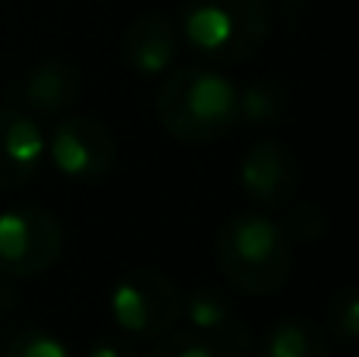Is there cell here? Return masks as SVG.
<instances>
[{"mask_svg":"<svg viewBox=\"0 0 359 357\" xmlns=\"http://www.w3.org/2000/svg\"><path fill=\"white\" fill-rule=\"evenodd\" d=\"M280 114V95L278 89L265 86H249V89H236V120H246V124H268Z\"/></svg>","mask_w":359,"mask_h":357,"instance_id":"15","label":"cell"},{"mask_svg":"<svg viewBox=\"0 0 359 357\" xmlns=\"http://www.w3.org/2000/svg\"><path fill=\"white\" fill-rule=\"evenodd\" d=\"M86 357H133V351L120 339H98L88 345Z\"/></svg>","mask_w":359,"mask_h":357,"instance_id":"19","label":"cell"},{"mask_svg":"<svg viewBox=\"0 0 359 357\" xmlns=\"http://www.w3.org/2000/svg\"><path fill=\"white\" fill-rule=\"evenodd\" d=\"M16 304H19V291L13 285V278L0 275V313H10Z\"/></svg>","mask_w":359,"mask_h":357,"instance_id":"20","label":"cell"},{"mask_svg":"<svg viewBox=\"0 0 359 357\" xmlns=\"http://www.w3.org/2000/svg\"><path fill=\"white\" fill-rule=\"evenodd\" d=\"M158 120L180 143H215L236 124V86L208 67H180L158 89Z\"/></svg>","mask_w":359,"mask_h":357,"instance_id":"1","label":"cell"},{"mask_svg":"<svg viewBox=\"0 0 359 357\" xmlns=\"http://www.w3.org/2000/svg\"><path fill=\"white\" fill-rule=\"evenodd\" d=\"M44 155L67 181L92 183L114 168L117 143L95 117H63L44 139Z\"/></svg>","mask_w":359,"mask_h":357,"instance_id":"6","label":"cell"},{"mask_svg":"<svg viewBox=\"0 0 359 357\" xmlns=\"http://www.w3.org/2000/svg\"><path fill=\"white\" fill-rule=\"evenodd\" d=\"M328 329L337 342L344 345H353L359 339V294L356 288L344 285L331 294L328 301Z\"/></svg>","mask_w":359,"mask_h":357,"instance_id":"14","label":"cell"},{"mask_svg":"<svg viewBox=\"0 0 359 357\" xmlns=\"http://www.w3.org/2000/svg\"><path fill=\"white\" fill-rule=\"evenodd\" d=\"M145 357H215V351L208 348V342L202 335L189 332H170L158 342Z\"/></svg>","mask_w":359,"mask_h":357,"instance_id":"18","label":"cell"},{"mask_svg":"<svg viewBox=\"0 0 359 357\" xmlns=\"http://www.w3.org/2000/svg\"><path fill=\"white\" fill-rule=\"evenodd\" d=\"M180 54V29L164 13H145L126 29L123 35V60L136 73L161 76L174 67Z\"/></svg>","mask_w":359,"mask_h":357,"instance_id":"9","label":"cell"},{"mask_svg":"<svg viewBox=\"0 0 359 357\" xmlns=\"http://www.w3.org/2000/svg\"><path fill=\"white\" fill-rule=\"evenodd\" d=\"M183 313H186V320H189L192 332L208 339V335H215L217 329H224L230 320H233L236 310L224 291L202 285V288H196L189 297H186Z\"/></svg>","mask_w":359,"mask_h":357,"instance_id":"12","label":"cell"},{"mask_svg":"<svg viewBox=\"0 0 359 357\" xmlns=\"http://www.w3.org/2000/svg\"><path fill=\"white\" fill-rule=\"evenodd\" d=\"M44 162V133L29 114L0 108V190L29 183Z\"/></svg>","mask_w":359,"mask_h":357,"instance_id":"8","label":"cell"},{"mask_svg":"<svg viewBox=\"0 0 359 357\" xmlns=\"http://www.w3.org/2000/svg\"><path fill=\"white\" fill-rule=\"evenodd\" d=\"M79 98V73L63 60H44L32 67L25 76V105L38 114H57L69 111Z\"/></svg>","mask_w":359,"mask_h":357,"instance_id":"10","label":"cell"},{"mask_svg":"<svg viewBox=\"0 0 359 357\" xmlns=\"http://www.w3.org/2000/svg\"><path fill=\"white\" fill-rule=\"evenodd\" d=\"M63 228L41 206H16L0 212V275L32 278L60 259Z\"/></svg>","mask_w":359,"mask_h":357,"instance_id":"5","label":"cell"},{"mask_svg":"<svg viewBox=\"0 0 359 357\" xmlns=\"http://www.w3.org/2000/svg\"><path fill=\"white\" fill-rule=\"evenodd\" d=\"M208 348L215 351V357H246L252 351V329L246 326V323L240 320V316H233V320L227 323L224 329H217L215 335H208Z\"/></svg>","mask_w":359,"mask_h":357,"instance_id":"17","label":"cell"},{"mask_svg":"<svg viewBox=\"0 0 359 357\" xmlns=\"http://www.w3.org/2000/svg\"><path fill=\"white\" fill-rule=\"evenodd\" d=\"M278 228L284 231L287 240H303V244H309V240L325 238L328 219H325V212L316 202H293V206L284 209Z\"/></svg>","mask_w":359,"mask_h":357,"instance_id":"13","label":"cell"},{"mask_svg":"<svg viewBox=\"0 0 359 357\" xmlns=\"http://www.w3.org/2000/svg\"><path fill=\"white\" fill-rule=\"evenodd\" d=\"M215 259L236 291L265 297L274 294L290 275V240L278 221L259 212H243L217 231Z\"/></svg>","mask_w":359,"mask_h":357,"instance_id":"2","label":"cell"},{"mask_svg":"<svg viewBox=\"0 0 359 357\" xmlns=\"http://www.w3.org/2000/svg\"><path fill=\"white\" fill-rule=\"evenodd\" d=\"M4 357H69V351L60 339H54L44 329H25V332L13 335Z\"/></svg>","mask_w":359,"mask_h":357,"instance_id":"16","label":"cell"},{"mask_svg":"<svg viewBox=\"0 0 359 357\" xmlns=\"http://www.w3.org/2000/svg\"><path fill=\"white\" fill-rule=\"evenodd\" d=\"M111 316L123 332L136 339L168 335L183 316V297L168 275L155 269H133L111 288Z\"/></svg>","mask_w":359,"mask_h":357,"instance_id":"4","label":"cell"},{"mask_svg":"<svg viewBox=\"0 0 359 357\" xmlns=\"http://www.w3.org/2000/svg\"><path fill=\"white\" fill-rule=\"evenodd\" d=\"M259 357H328V335L316 323L287 316L265 332Z\"/></svg>","mask_w":359,"mask_h":357,"instance_id":"11","label":"cell"},{"mask_svg":"<svg viewBox=\"0 0 359 357\" xmlns=\"http://www.w3.org/2000/svg\"><path fill=\"white\" fill-rule=\"evenodd\" d=\"M183 41L208 63H246L268 38L265 0H186L180 13Z\"/></svg>","mask_w":359,"mask_h":357,"instance_id":"3","label":"cell"},{"mask_svg":"<svg viewBox=\"0 0 359 357\" xmlns=\"http://www.w3.org/2000/svg\"><path fill=\"white\" fill-rule=\"evenodd\" d=\"M299 164L290 145L278 139H262L243 155L240 162V187L255 206L284 209L297 193Z\"/></svg>","mask_w":359,"mask_h":357,"instance_id":"7","label":"cell"}]
</instances>
